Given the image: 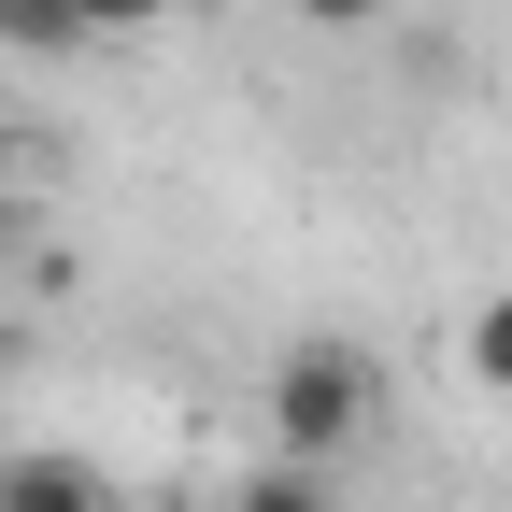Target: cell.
I'll list each match as a JSON object with an SVG mask.
<instances>
[{
    "label": "cell",
    "mask_w": 512,
    "mask_h": 512,
    "mask_svg": "<svg viewBox=\"0 0 512 512\" xmlns=\"http://www.w3.org/2000/svg\"><path fill=\"white\" fill-rule=\"evenodd\" d=\"M370 413H384L370 342L313 328V342H285V356H271V456H285V470H342L356 441H370Z\"/></svg>",
    "instance_id": "cell-1"
},
{
    "label": "cell",
    "mask_w": 512,
    "mask_h": 512,
    "mask_svg": "<svg viewBox=\"0 0 512 512\" xmlns=\"http://www.w3.org/2000/svg\"><path fill=\"white\" fill-rule=\"evenodd\" d=\"M0 512H114V470L72 441H29V456H0Z\"/></svg>",
    "instance_id": "cell-2"
},
{
    "label": "cell",
    "mask_w": 512,
    "mask_h": 512,
    "mask_svg": "<svg viewBox=\"0 0 512 512\" xmlns=\"http://www.w3.org/2000/svg\"><path fill=\"white\" fill-rule=\"evenodd\" d=\"M0 43L15 57H86L100 29H86V0H0Z\"/></svg>",
    "instance_id": "cell-3"
},
{
    "label": "cell",
    "mask_w": 512,
    "mask_h": 512,
    "mask_svg": "<svg viewBox=\"0 0 512 512\" xmlns=\"http://www.w3.org/2000/svg\"><path fill=\"white\" fill-rule=\"evenodd\" d=\"M228 512H342V498H328V470H285V456H256V470L228 484Z\"/></svg>",
    "instance_id": "cell-4"
},
{
    "label": "cell",
    "mask_w": 512,
    "mask_h": 512,
    "mask_svg": "<svg viewBox=\"0 0 512 512\" xmlns=\"http://www.w3.org/2000/svg\"><path fill=\"white\" fill-rule=\"evenodd\" d=\"M470 384H498V399H512V299L470 313Z\"/></svg>",
    "instance_id": "cell-5"
},
{
    "label": "cell",
    "mask_w": 512,
    "mask_h": 512,
    "mask_svg": "<svg viewBox=\"0 0 512 512\" xmlns=\"http://www.w3.org/2000/svg\"><path fill=\"white\" fill-rule=\"evenodd\" d=\"M285 15H299V29H328V43H370L399 0H285Z\"/></svg>",
    "instance_id": "cell-6"
},
{
    "label": "cell",
    "mask_w": 512,
    "mask_h": 512,
    "mask_svg": "<svg viewBox=\"0 0 512 512\" xmlns=\"http://www.w3.org/2000/svg\"><path fill=\"white\" fill-rule=\"evenodd\" d=\"M171 15H185V0H86V29H100V43H114V29H171Z\"/></svg>",
    "instance_id": "cell-7"
},
{
    "label": "cell",
    "mask_w": 512,
    "mask_h": 512,
    "mask_svg": "<svg viewBox=\"0 0 512 512\" xmlns=\"http://www.w3.org/2000/svg\"><path fill=\"white\" fill-rule=\"evenodd\" d=\"M15 185H29V128L0 114V200H15Z\"/></svg>",
    "instance_id": "cell-8"
}]
</instances>
